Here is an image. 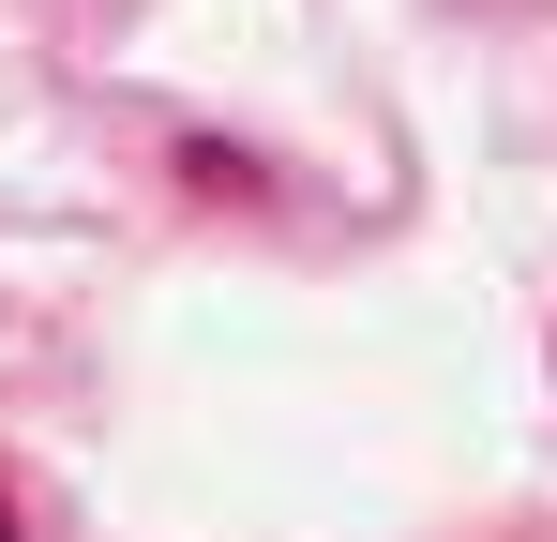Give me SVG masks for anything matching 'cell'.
<instances>
[{
  "label": "cell",
  "mask_w": 557,
  "mask_h": 542,
  "mask_svg": "<svg viewBox=\"0 0 557 542\" xmlns=\"http://www.w3.org/2000/svg\"><path fill=\"white\" fill-rule=\"evenodd\" d=\"M0 542H15V513H0Z\"/></svg>",
  "instance_id": "6da1fadb"
}]
</instances>
